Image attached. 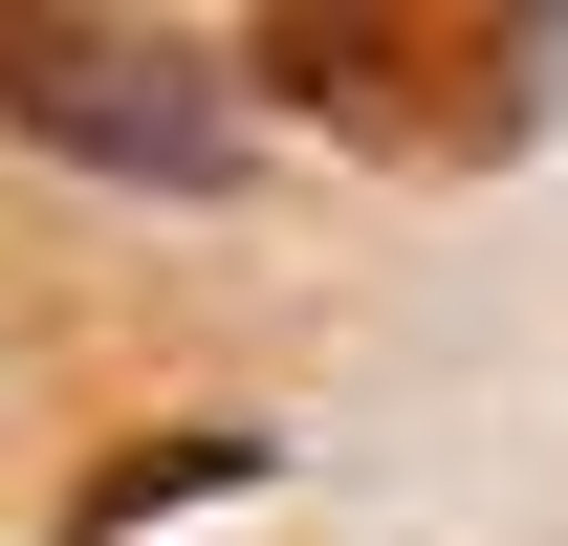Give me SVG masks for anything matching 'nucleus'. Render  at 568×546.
<instances>
[{
    "label": "nucleus",
    "mask_w": 568,
    "mask_h": 546,
    "mask_svg": "<svg viewBox=\"0 0 568 546\" xmlns=\"http://www.w3.org/2000/svg\"><path fill=\"white\" fill-rule=\"evenodd\" d=\"M0 132L88 153L132 198H241V88L175 22H67V0H0Z\"/></svg>",
    "instance_id": "nucleus-2"
},
{
    "label": "nucleus",
    "mask_w": 568,
    "mask_h": 546,
    "mask_svg": "<svg viewBox=\"0 0 568 546\" xmlns=\"http://www.w3.org/2000/svg\"><path fill=\"white\" fill-rule=\"evenodd\" d=\"M241 67L394 175H481L568 110V22L547 0H284V22H241Z\"/></svg>",
    "instance_id": "nucleus-1"
}]
</instances>
